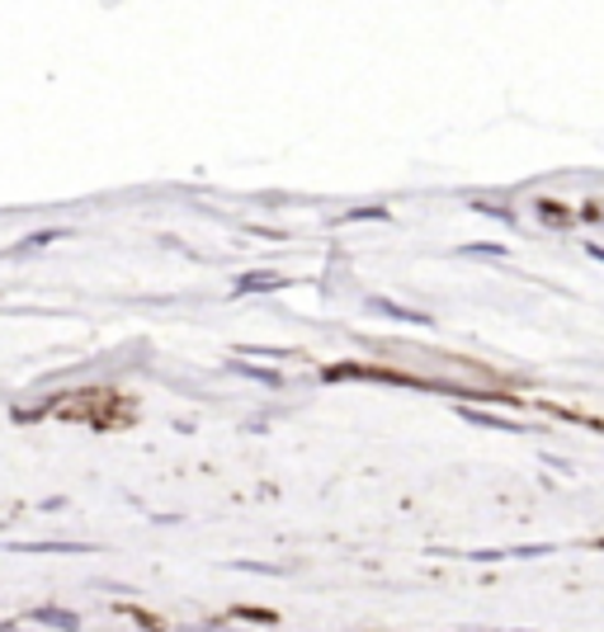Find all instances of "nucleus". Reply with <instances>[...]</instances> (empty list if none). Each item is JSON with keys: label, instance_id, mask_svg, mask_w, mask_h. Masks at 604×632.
Returning a JSON list of instances; mask_svg holds the SVG:
<instances>
[{"label": "nucleus", "instance_id": "f257e3e1", "mask_svg": "<svg viewBox=\"0 0 604 632\" xmlns=\"http://www.w3.org/2000/svg\"><path fill=\"white\" fill-rule=\"evenodd\" d=\"M38 619H43V623H57L61 632H76V613H67V609H43Z\"/></svg>", "mask_w": 604, "mask_h": 632}, {"label": "nucleus", "instance_id": "f03ea898", "mask_svg": "<svg viewBox=\"0 0 604 632\" xmlns=\"http://www.w3.org/2000/svg\"><path fill=\"white\" fill-rule=\"evenodd\" d=\"M468 420H477V425H491V430H515L511 420H501V416H486V410H463Z\"/></svg>", "mask_w": 604, "mask_h": 632}, {"label": "nucleus", "instance_id": "7ed1b4c3", "mask_svg": "<svg viewBox=\"0 0 604 632\" xmlns=\"http://www.w3.org/2000/svg\"><path fill=\"white\" fill-rule=\"evenodd\" d=\"M265 283H275V274H246V279H242V289H250V293H260V289H265Z\"/></svg>", "mask_w": 604, "mask_h": 632}, {"label": "nucleus", "instance_id": "20e7f679", "mask_svg": "<svg viewBox=\"0 0 604 632\" xmlns=\"http://www.w3.org/2000/svg\"><path fill=\"white\" fill-rule=\"evenodd\" d=\"M199 632H217V628H199Z\"/></svg>", "mask_w": 604, "mask_h": 632}]
</instances>
